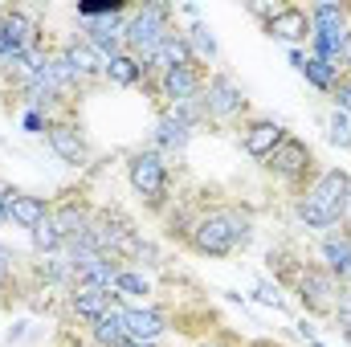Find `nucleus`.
Returning a JSON list of instances; mask_svg holds the SVG:
<instances>
[{
  "label": "nucleus",
  "instance_id": "1",
  "mask_svg": "<svg viewBox=\"0 0 351 347\" xmlns=\"http://www.w3.org/2000/svg\"><path fill=\"white\" fill-rule=\"evenodd\" d=\"M250 241H254V217L245 208H233V204L196 213V225L188 233V246L200 258H229V254L245 250Z\"/></svg>",
  "mask_w": 351,
  "mask_h": 347
},
{
  "label": "nucleus",
  "instance_id": "2",
  "mask_svg": "<svg viewBox=\"0 0 351 347\" xmlns=\"http://www.w3.org/2000/svg\"><path fill=\"white\" fill-rule=\"evenodd\" d=\"M351 196V172L343 168H331V172H319L294 200V217L306 225V229H335L343 221V204Z\"/></svg>",
  "mask_w": 351,
  "mask_h": 347
},
{
  "label": "nucleus",
  "instance_id": "3",
  "mask_svg": "<svg viewBox=\"0 0 351 347\" xmlns=\"http://www.w3.org/2000/svg\"><path fill=\"white\" fill-rule=\"evenodd\" d=\"M86 237H90V246H94L98 254H106V258H114V261H127V258L147 254L139 229H135L131 217L119 213V208H94V221H90Z\"/></svg>",
  "mask_w": 351,
  "mask_h": 347
},
{
  "label": "nucleus",
  "instance_id": "4",
  "mask_svg": "<svg viewBox=\"0 0 351 347\" xmlns=\"http://www.w3.org/2000/svg\"><path fill=\"white\" fill-rule=\"evenodd\" d=\"M127 184L131 192L152 208V213H164L168 208V196H172V172H168V160L160 152H135L127 160Z\"/></svg>",
  "mask_w": 351,
  "mask_h": 347
},
{
  "label": "nucleus",
  "instance_id": "5",
  "mask_svg": "<svg viewBox=\"0 0 351 347\" xmlns=\"http://www.w3.org/2000/svg\"><path fill=\"white\" fill-rule=\"evenodd\" d=\"M33 49H41V25L25 8H4L0 12V74L12 78Z\"/></svg>",
  "mask_w": 351,
  "mask_h": 347
},
{
  "label": "nucleus",
  "instance_id": "6",
  "mask_svg": "<svg viewBox=\"0 0 351 347\" xmlns=\"http://www.w3.org/2000/svg\"><path fill=\"white\" fill-rule=\"evenodd\" d=\"M172 37V4H143V8H131L127 16V29H123V45L127 53H152L156 45H164Z\"/></svg>",
  "mask_w": 351,
  "mask_h": 347
},
{
  "label": "nucleus",
  "instance_id": "7",
  "mask_svg": "<svg viewBox=\"0 0 351 347\" xmlns=\"http://www.w3.org/2000/svg\"><path fill=\"white\" fill-rule=\"evenodd\" d=\"M265 172L274 176L278 184H286V188H298V192H302V188L315 180V152H311V143H306V139H298V135H286V139L269 152Z\"/></svg>",
  "mask_w": 351,
  "mask_h": 347
},
{
  "label": "nucleus",
  "instance_id": "8",
  "mask_svg": "<svg viewBox=\"0 0 351 347\" xmlns=\"http://www.w3.org/2000/svg\"><path fill=\"white\" fill-rule=\"evenodd\" d=\"M245 106H250V98H245V90L237 86V78L233 74H213V78H204V90H200V110H204V123L213 119V123H233V119H241L245 115Z\"/></svg>",
  "mask_w": 351,
  "mask_h": 347
},
{
  "label": "nucleus",
  "instance_id": "9",
  "mask_svg": "<svg viewBox=\"0 0 351 347\" xmlns=\"http://www.w3.org/2000/svg\"><path fill=\"white\" fill-rule=\"evenodd\" d=\"M294 294L306 315H335L339 307V282L323 265H298L294 270Z\"/></svg>",
  "mask_w": 351,
  "mask_h": 347
},
{
  "label": "nucleus",
  "instance_id": "10",
  "mask_svg": "<svg viewBox=\"0 0 351 347\" xmlns=\"http://www.w3.org/2000/svg\"><path fill=\"white\" fill-rule=\"evenodd\" d=\"M45 143H49L53 156H58L62 164H70V168H86L90 164V143H86V135H82V127H78L74 119H53L49 131H45Z\"/></svg>",
  "mask_w": 351,
  "mask_h": 347
},
{
  "label": "nucleus",
  "instance_id": "11",
  "mask_svg": "<svg viewBox=\"0 0 351 347\" xmlns=\"http://www.w3.org/2000/svg\"><path fill=\"white\" fill-rule=\"evenodd\" d=\"M265 37L274 41H286L290 49H298L302 41H311V12L302 4H278L269 12V21H262Z\"/></svg>",
  "mask_w": 351,
  "mask_h": 347
},
{
  "label": "nucleus",
  "instance_id": "12",
  "mask_svg": "<svg viewBox=\"0 0 351 347\" xmlns=\"http://www.w3.org/2000/svg\"><path fill=\"white\" fill-rule=\"evenodd\" d=\"M200 90H204V66H176V70H168V74L156 78V94H160L168 106L200 102Z\"/></svg>",
  "mask_w": 351,
  "mask_h": 347
},
{
  "label": "nucleus",
  "instance_id": "13",
  "mask_svg": "<svg viewBox=\"0 0 351 347\" xmlns=\"http://www.w3.org/2000/svg\"><path fill=\"white\" fill-rule=\"evenodd\" d=\"M58 62H62V70H66L78 86L90 82V78H102V66H106L86 41H66V45L58 49Z\"/></svg>",
  "mask_w": 351,
  "mask_h": 347
},
{
  "label": "nucleus",
  "instance_id": "14",
  "mask_svg": "<svg viewBox=\"0 0 351 347\" xmlns=\"http://www.w3.org/2000/svg\"><path fill=\"white\" fill-rule=\"evenodd\" d=\"M66 307L74 319L82 323H98L110 307H114V290H98V286H70L66 290Z\"/></svg>",
  "mask_w": 351,
  "mask_h": 347
},
{
  "label": "nucleus",
  "instance_id": "15",
  "mask_svg": "<svg viewBox=\"0 0 351 347\" xmlns=\"http://www.w3.org/2000/svg\"><path fill=\"white\" fill-rule=\"evenodd\" d=\"M290 131L282 127V123H274V119H250L245 127H241V143H245V152L254 156V160H269V152L286 139Z\"/></svg>",
  "mask_w": 351,
  "mask_h": 347
},
{
  "label": "nucleus",
  "instance_id": "16",
  "mask_svg": "<svg viewBox=\"0 0 351 347\" xmlns=\"http://www.w3.org/2000/svg\"><path fill=\"white\" fill-rule=\"evenodd\" d=\"M53 225H58V233L66 237V241H74V237H82L90 229V221H94V204L82 200V196H66L62 204H53Z\"/></svg>",
  "mask_w": 351,
  "mask_h": 347
},
{
  "label": "nucleus",
  "instance_id": "17",
  "mask_svg": "<svg viewBox=\"0 0 351 347\" xmlns=\"http://www.w3.org/2000/svg\"><path fill=\"white\" fill-rule=\"evenodd\" d=\"M49 213H53V204H49L45 196H33V192H16V188H12V196H8V225L33 233Z\"/></svg>",
  "mask_w": 351,
  "mask_h": 347
},
{
  "label": "nucleus",
  "instance_id": "18",
  "mask_svg": "<svg viewBox=\"0 0 351 347\" xmlns=\"http://www.w3.org/2000/svg\"><path fill=\"white\" fill-rule=\"evenodd\" d=\"M306 12H311V37H348V29H351L348 4L323 0V4H311Z\"/></svg>",
  "mask_w": 351,
  "mask_h": 347
},
{
  "label": "nucleus",
  "instance_id": "19",
  "mask_svg": "<svg viewBox=\"0 0 351 347\" xmlns=\"http://www.w3.org/2000/svg\"><path fill=\"white\" fill-rule=\"evenodd\" d=\"M168 331V315L160 307H127V339L156 344Z\"/></svg>",
  "mask_w": 351,
  "mask_h": 347
},
{
  "label": "nucleus",
  "instance_id": "20",
  "mask_svg": "<svg viewBox=\"0 0 351 347\" xmlns=\"http://www.w3.org/2000/svg\"><path fill=\"white\" fill-rule=\"evenodd\" d=\"M290 66H294L315 90H323V94H331V86L339 82V66H331V62H323V58H311V53H302V49H290Z\"/></svg>",
  "mask_w": 351,
  "mask_h": 347
},
{
  "label": "nucleus",
  "instance_id": "21",
  "mask_svg": "<svg viewBox=\"0 0 351 347\" xmlns=\"http://www.w3.org/2000/svg\"><path fill=\"white\" fill-rule=\"evenodd\" d=\"M123 339H127V307L114 298V307L98 323H90V344L94 347H119Z\"/></svg>",
  "mask_w": 351,
  "mask_h": 347
},
{
  "label": "nucleus",
  "instance_id": "22",
  "mask_svg": "<svg viewBox=\"0 0 351 347\" xmlns=\"http://www.w3.org/2000/svg\"><path fill=\"white\" fill-rule=\"evenodd\" d=\"M319 258H323V270L339 282L351 270V237L348 233H327V237L319 241Z\"/></svg>",
  "mask_w": 351,
  "mask_h": 347
},
{
  "label": "nucleus",
  "instance_id": "23",
  "mask_svg": "<svg viewBox=\"0 0 351 347\" xmlns=\"http://www.w3.org/2000/svg\"><path fill=\"white\" fill-rule=\"evenodd\" d=\"M102 78H106L110 86H147V78H143L135 53H119V58H110V62L102 66Z\"/></svg>",
  "mask_w": 351,
  "mask_h": 347
},
{
  "label": "nucleus",
  "instance_id": "24",
  "mask_svg": "<svg viewBox=\"0 0 351 347\" xmlns=\"http://www.w3.org/2000/svg\"><path fill=\"white\" fill-rule=\"evenodd\" d=\"M184 37H188V45H192V53H196V62H200V66H204V62H217V53H221V49H217V37H213V29H208L204 21H192Z\"/></svg>",
  "mask_w": 351,
  "mask_h": 347
},
{
  "label": "nucleus",
  "instance_id": "25",
  "mask_svg": "<svg viewBox=\"0 0 351 347\" xmlns=\"http://www.w3.org/2000/svg\"><path fill=\"white\" fill-rule=\"evenodd\" d=\"M33 250H37L41 258H53V254H62V250H66V237L58 233L53 217H45V221L33 229Z\"/></svg>",
  "mask_w": 351,
  "mask_h": 347
},
{
  "label": "nucleus",
  "instance_id": "26",
  "mask_svg": "<svg viewBox=\"0 0 351 347\" xmlns=\"http://www.w3.org/2000/svg\"><path fill=\"white\" fill-rule=\"evenodd\" d=\"M152 294V278L139 270H119L114 278V298H147Z\"/></svg>",
  "mask_w": 351,
  "mask_h": 347
},
{
  "label": "nucleus",
  "instance_id": "27",
  "mask_svg": "<svg viewBox=\"0 0 351 347\" xmlns=\"http://www.w3.org/2000/svg\"><path fill=\"white\" fill-rule=\"evenodd\" d=\"M16 274H21V258H16V250L0 241V294H8V290L16 294Z\"/></svg>",
  "mask_w": 351,
  "mask_h": 347
},
{
  "label": "nucleus",
  "instance_id": "28",
  "mask_svg": "<svg viewBox=\"0 0 351 347\" xmlns=\"http://www.w3.org/2000/svg\"><path fill=\"white\" fill-rule=\"evenodd\" d=\"M119 12H131L123 0H98V4H78V16L82 21H106V16H119Z\"/></svg>",
  "mask_w": 351,
  "mask_h": 347
},
{
  "label": "nucleus",
  "instance_id": "29",
  "mask_svg": "<svg viewBox=\"0 0 351 347\" xmlns=\"http://www.w3.org/2000/svg\"><path fill=\"white\" fill-rule=\"evenodd\" d=\"M327 139H331L339 152H351V119H348V115H339V110H335V115L327 119Z\"/></svg>",
  "mask_w": 351,
  "mask_h": 347
},
{
  "label": "nucleus",
  "instance_id": "30",
  "mask_svg": "<svg viewBox=\"0 0 351 347\" xmlns=\"http://www.w3.org/2000/svg\"><path fill=\"white\" fill-rule=\"evenodd\" d=\"M49 123H53V115H49V110H33V106H25V110H21V127H25L29 135H45V131H49Z\"/></svg>",
  "mask_w": 351,
  "mask_h": 347
},
{
  "label": "nucleus",
  "instance_id": "31",
  "mask_svg": "<svg viewBox=\"0 0 351 347\" xmlns=\"http://www.w3.org/2000/svg\"><path fill=\"white\" fill-rule=\"evenodd\" d=\"M331 102H335L339 115H348L351 119V74H339V82L331 86Z\"/></svg>",
  "mask_w": 351,
  "mask_h": 347
},
{
  "label": "nucleus",
  "instance_id": "32",
  "mask_svg": "<svg viewBox=\"0 0 351 347\" xmlns=\"http://www.w3.org/2000/svg\"><path fill=\"white\" fill-rule=\"evenodd\" d=\"M258 302H265V307H274V311H286V298H282L278 282H274V286H269V282H258Z\"/></svg>",
  "mask_w": 351,
  "mask_h": 347
},
{
  "label": "nucleus",
  "instance_id": "33",
  "mask_svg": "<svg viewBox=\"0 0 351 347\" xmlns=\"http://www.w3.org/2000/svg\"><path fill=\"white\" fill-rule=\"evenodd\" d=\"M339 74H351V29H348V37H343V49H339Z\"/></svg>",
  "mask_w": 351,
  "mask_h": 347
},
{
  "label": "nucleus",
  "instance_id": "34",
  "mask_svg": "<svg viewBox=\"0 0 351 347\" xmlns=\"http://www.w3.org/2000/svg\"><path fill=\"white\" fill-rule=\"evenodd\" d=\"M8 196H12V188L0 184V225H8Z\"/></svg>",
  "mask_w": 351,
  "mask_h": 347
},
{
  "label": "nucleus",
  "instance_id": "35",
  "mask_svg": "<svg viewBox=\"0 0 351 347\" xmlns=\"http://www.w3.org/2000/svg\"><path fill=\"white\" fill-rule=\"evenodd\" d=\"M339 233H348V237H351V196H348V204H343V221H339Z\"/></svg>",
  "mask_w": 351,
  "mask_h": 347
},
{
  "label": "nucleus",
  "instance_id": "36",
  "mask_svg": "<svg viewBox=\"0 0 351 347\" xmlns=\"http://www.w3.org/2000/svg\"><path fill=\"white\" fill-rule=\"evenodd\" d=\"M298 331H302V339H306V347H323V344H319V339H315V331H311V323H302Z\"/></svg>",
  "mask_w": 351,
  "mask_h": 347
},
{
  "label": "nucleus",
  "instance_id": "37",
  "mask_svg": "<svg viewBox=\"0 0 351 347\" xmlns=\"http://www.w3.org/2000/svg\"><path fill=\"white\" fill-rule=\"evenodd\" d=\"M119 347H156V344H139V339H123Z\"/></svg>",
  "mask_w": 351,
  "mask_h": 347
},
{
  "label": "nucleus",
  "instance_id": "38",
  "mask_svg": "<svg viewBox=\"0 0 351 347\" xmlns=\"http://www.w3.org/2000/svg\"><path fill=\"white\" fill-rule=\"evenodd\" d=\"M200 347H229V344H221V339H208V344H200Z\"/></svg>",
  "mask_w": 351,
  "mask_h": 347
},
{
  "label": "nucleus",
  "instance_id": "39",
  "mask_svg": "<svg viewBox=\"0 0 351 347\" xmlns=\"http://www.w3.org/2000/svg\"><path fill=\"white\" fill-rule=\"evenodd\" d=\"M0 12H4V4H0Z\"/></svg>",
  "mask_w": 351,
  "mask_h": 347
}]
</instances>
